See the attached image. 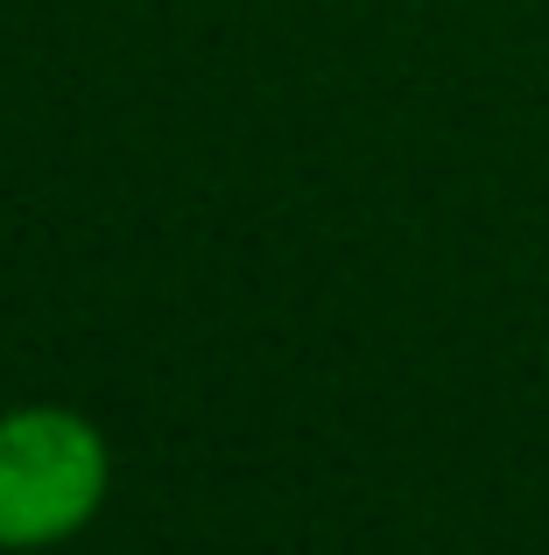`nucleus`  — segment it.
<instances>
[{
  "label": "nucleus",
  "mask_w": 549,
  "mask_h": 555,
  "mask_svg": "<svg viewBox=\"0 0 549 555\" xmlns=\"http://www.w3.org/2000/svg\"><path fill=\"white\" fill-rule=\"evenodd\" d=\"M113 450L78 408H8L0 415V548H56L106 506Z\"/></svg>",
  "instance_id": "f257e3e1"
}]
</instances>
